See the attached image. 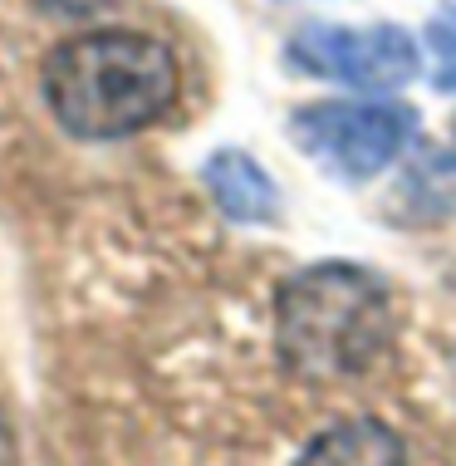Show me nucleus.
<instances>
[{"label":"nucleus","instance_id":"20e7f679","mask_svg":"<svg viewBox=\"0 0 456 466\" xmlns=\"http://www.w3.org/2000/svg\"><path fill=\"white\" fill-rule=\"evenodd\" d=\"M285 59L299 74L334 79L363 94H392L422 74V49L402 25H304L295 30Z\"/></svg>","mask_w":456,"mask_h":466},{"label":"nucleus","instance_id":"7ed1b4c3","mask_svg":"<svg viewBox=\"0 0 456 466\" xmlns=\"http://www.w3.org/2000/svg\"><path fill=\"white\" fill-rule=\"evenodd\" d=\"M417 133V108L388 98H329L295 108L289 137L344 182H369L388 167Z\"/></svg>","mask_w":456,"mask_h":466},{"label":"nucleus","instance_id":"6e6552de","mask_svg":"<svg viewBox=\"0 0 456 466\" xmlns=\"http://www.w3.org/2000/svg\"><path fill=\"white\" fill-rule=\"evenodd\" d=\"M0 466H20V442H15V427H10L5 408H0Z\"/></svg>","mask_w":456,"mask_h":466},{"label":"nucleus","instance_id":"f257e3e1","mask_svg":"<svg viewBox=\"0 0 456 466\" xmlns=\"http://www.w3.org/2000/svg\"><path fill=\"white\" fill-rule=\"evenodd\" d=\"M40 84L59 128L88 143H108L152 128L177 104L182 69L157 35L88 30L49 49Z\"/></svg>","mask_w":456,"mask_h":466},{"label":"nucleus","instance_id":"9d476101","mask_svg":"<svg viewBox=\"0 0 456 466\" xmlns=\"http://www.w3.org/2000/svg\"><path fill=\"white\" fill-rule=\"evenodd\" d=\"M451 20H456V10H451Z\"/></svg>","mask_w":456,"mask_h":466},{"label":"nucleus","instance_id":"1a4fd4ad","mask_svg":"<svg viewBox=\"0 0 456 466\" xmlns=\"http://www.w3.org/2000/svg\"><path fill=\"white\" fill-rule=\"evenodd\" d=\"M35 5H45V10H55V15H88V10H98V5H108V0H35Z\"/></svg>","mask_w":456,"mask_h":466},{"label":"nucleus","instance_id":"423d86ee","mask_svg":"<svg viewBox=\"0 0 456 466\" xmlns=\"http://www.w3.org/2000/svg\"><path fill=\"white\" fill-rule=\"evenodd\" d=\"M201 177H207V192L217 197V207L231 221H275V211H280V192H275L270 172L256 157L236 153V147L207 157Z\"/></svg>","mask_w":456,"mask_h":466},{"label":"nucleus","instance_id":"f03ea898","mask_svg":"<svg viewBox=\"0 0 456 466\" xmlns=\"http://www.w3.org/2000/svg\"><path fill=\"white\" fill-rule=\"evenodd\" d=\"M392 339L388 289L378 275L324 260L289 275L275 299V354L309 388L363 378Z\"/></svg>","mask_w":456,"mask_h":466},{"label":"nucleus","instance_id":"0eeeda50","mask_svg":"<svg viewBox=\"0 0 456 466\" xmlns=\"http://www.w3.org/2000/svg\"><path fill=\"white\" fill-rule=\"evenodd\" d=\"M437 40V49H441V69H437V89H456V25L451 20H437L432 30H427Z\"/></svg>","mask_w":456,"mask_h":466},{"label":"nucleus","instance_id":"39448f33","mask_svg":"<svg viewBox=\"0 0 456 466\" xmlns=\"http://www.w3.org/2000/svg\"><path fill=\"white\" fill-rule=\"evenodd\" d=\"M295 466H408V447L378 418L334 422L299 451Z\"/></svg>","mask_w":456,"mask_h":466}]
</instances>
